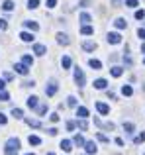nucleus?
I'll use <instances>...</instances> for the list:
<instances>
[{"instance_id":"obj_13","label":"nucleus","mask_w":145,"mask_h":155,"mask_svg":"<svg viewBox=\"0 0 145 155\" xmlns=\"http://www.w3.org/2000/svg\"><path fill=\"white\" fill-rule=\"evenodd\" d=\"M26 124L31 126V128H41V122L35 120V118H26Z\"/></svg>"},{"instance_id":"obj_3","label":"nucleus","mask_w":145,"mask_h":155,"mask_svg":"<svg viewBox=\"0 0 145 155\" xmlns=\"http://www.w3.org/2000/svg\"><path fill=\"white\" fill-rule=\"evenodd\" d=\"M108 43H112V45H118V43H122V35L116 34V31H110V34H108Z\"/></svg>"},{"instance_id":"obj_43","label":"nucleus","mask_w":145,"mask_h":155,"mask_svg":"<svg viewBox=\"0 0 145 155\" xmlns=\"http://www.w3.org/2000/svg\"><path fill=\"white\" fill-rule=\"evenodd\" d=\"M49 120H51V122H55V124H57V122H59V114H51V116H49Z\"/></svg>"},{"instance_id":"obj_22","label":"nucleus","mask_w":145,"mask_h":155,"mask_svg":"<svg viewBox=\"0 0 145 155\" xmlns=\"http://www.w3.org/2000/svg\"><path fill=\"white\" fill-rule=\"evenodd\" d=\"M110 73H112V77H122L124 75V69L122 67H112Z\"/></svg>"},{"instance_id":"obj_23","label":"nucleus","mask_w":145,"mask_h":155,"mask_svg":"<svg viewBox=\"0 0 145 155\" xmlns=\"http://www.w3.org/2000/svg\"><path fill=\"white\" fill-rule=\"evenodd\" d=\"M71 63H72V61H71V57H69V55H65V57L61 59V65H63V69H71Z\"/></svg>"},{"instance_id":"obj_34","label":"nucleus","mask_w":145,"mask_h":155,"mask_svg":"<svg viewBox=\"0 0 145 155\" xmlns=\"http://www.w3.org/2000/svg\"><path fill=\"white\" fill-rule=\"evenodd\" d=\"M72 141H75L76 145H84V143H86V141H84V137H82V136H75V140H72Z\"/></svg>"},{"instance_id":"obj_40","label":"nucleus","mask_w":145,"mask_h":155,"mask_svg":"<svg viewBox=\"0 0 145 155\" xmlns=\"http://www.w3.org/2000/svg\"><path fill=\"white\" fill-rule=\"evenodd\" d=\"M75 128H76V124H75V122H71V120L67 122V130H69V132H72Z\"/></svg>"},{"instance_id":"obj_2","label":"nucleus","mask_w":145,"mask_h":155,"mask_svg":"<svg viewBox=\"0 0 145 155\" xmlns=\"http://www.w3.org/2000/svg\"><path fill=\"white\" fill-rule=\"evenodd\" d=\"M75 83H76V87H84V84H86V77H84V73H82L80 67L75 69Z\"/></svg>"},{"instance_id":"obj_24","label":"nucleus","mask_w":145,"mask_h":155,"mask_svg":"<svg viewBox=\"0 0 145 155\" xmlns=\"http://www.w3.org/2000/svg\"><path fill=\"white\" fill-rule=\"evenodd\" d=\"M12 116H14L16 120H22V118H24V112L20 108H12Z\"/></svg>"},{"instance_id":"obj_48","label":"nucleus","mask_w":145,"mask_h":155,"mask_svg":"<svg viewBox=\"0 0 145 155\" xmlns=\"http://www.w3.org/2000/svg\"><path fill=\"white\" fill-rule=\"evenodd\" d=\"M49 136H57V128H51L49 130Z\"/></svg>"},{"instance_id":"obj_25","label":"nucleus","mask_w":145,"mask_h":155,"mask_svg":"<svg viewBox=\"0 0 145 155\" xmlns=\"http://www.w3.org/2000/svg\"><path fill=\"white\" fill-rule=\"evenodd\" d=\"M37 96H30V98H27V106H30V108H37Z\"/></svg>"},{"instance_id":"obj_6","label":"nucleus","mask_w":145,"mask_h":155,"mask_svg":"<svg viewBox=\"0 0 145 155\" xmlns=\"http://www.w3.org/2000/svg\"><path fill=\"white\" fill-rule=\"evenodd\" d=\"M106 87H108V81L106 79H96L94 81V88H98V91H104Z\"/></svg>"},{"instance_id":"obj_27","label":"nucleus","mask_w":145,"mask_h":155,"mask_svg":"<svg viewBox=\"0 0 145 155\" xmlns=\"http://www.w3.org/2000/svg\"><path fill=\"white\" fill-rule=\"evenodd\" d=\"M79 128L82 130V132H86V130H88V122L84 120V118H80V120H79Z\"/></svg>"},{"instance_id":"obj_39","label":"nucleus","mask_w":145,"mask_h":155,"mask_svg":"<svg viewBox=\"0 0 145 155\" xmlns=\"http://www.w3.org/2000/svg\"><path fill=\"white\" fill-rule=\"evenodd\" d=\"M135 18H137V20H143L145 18V10H137V12H135Z\"/></svg>"},{"instance_id":"obj_14","label":"nucleus","mask_w":145,"mask_h":155,"mask_svg":"<svg viewBox=\"0 0 145 155\" xmlns=\"http://www.w3.org/2000/svg\"><path fill=\"white\" fill-rule=\"evenodd\" d=\"M24 24H26V28H27V30H31V31H37V30H39V24H37V22H31V20H27V22H24Z\"/></svg>"},{"instance_id":"obj_50","label":"nucleus","mask_w":145,"mask_h":155,"mask_svg":"<svg viewBox=\"0 0 145 155\" xmlns=\"http://www.w3.org/2000/svg\"><path fill=\"white\" fill-rule=\"evenodd\" d=\"M4 87H6V84H4V81H0V91H2Z\"/></svg>"},{"instance_id":"obj_35","label":"nucleus","mask_w":145,"mask_h":155,"mask_svg":"<svg viewBox=\"0 0 145 155\" xmlns=\"http://www.w3.org/2000/svg\"><path fill=\"white\" fill-rule=\"evenodd\" d=\"M37 6H39V0H30L27 2V8H31V10H35Z\"/></svg>"},{"instance_id":"obj_31","label":"nucleus","mask_w":145,"mask_h":155,"mask_svg":"<svg viewBox=\"0 0 145 155\" xmlns=\"http://www.w3.org/2000/svg\"><path fill=\"white\" fill-rule=\"evenodd\" d=\"M126 6L127 8H137L139 6V0H126Z\"/></svg>"},{"instance_id":"obj_37","label":"nucleus","mask_w":145,"mask_h":155,"mask_svg":"<svg viewBox=\"0 0 145 155\" xmlns=\"http://www.w3.org/2000/svg\"><path fill=\"white\" fill-rule=\"evenodd\" d=\"M0 100H2V102H8V100H10V96H8L4 91H0Z\"/></svg>"},{"instance_id":"obj_36","label":"nucleus","mask_w":145,"mask_h":155,"mask_svg":"<svg viewBox=\"0 0 145 155\" xmlns=\"http://www.w3.org/2000/svg\"><path fill=\"white\" fill-rule=\"evenodd\" d=\"M96 140H98V141H102V143H108V137L104 136V134H96Z\"/></svg>"},{"instance_id":"obj_41","label":"nucleus","mask_w":145,"mask_h":155,"mask_svg":"<svg viewBox=\"0 0 145 155\" xmlns=\"http://www.w3.org/2000/svg\"><path fill=\"white\" fill-rule=\"evenodd\" d=\"M57 6V0H47V8H55Z\"/></svg>"},{"instance_id":"obj_38","label":"nucleus","mask_w":145,"mask_h":155,"mask_svg":"<svg viewBox=\"0 0 145 155\" xmlns=\"http://www.w3.org/2000/svg\"><path fill=\"white\" fill-rule=\"evenodd\" d=\"M45 112H47V106L45 104H43V106H37V114H39V116H43Z\"/></svg>"},{"instance_id":"obj_33","label":"nucleus","mask_w":145,"mask_h":155,"mask_svg":"<svg viewBox=\"0 0 145 155\" xmlns=\"http://www.w3.org/2000/svg\"><path fill=\"white\" fill-rule=\"evenodd\" d=\"M22 61H24L26 65H34V57H31V55H24Z\"/></svg>"},{"instance_id":"obj_16","label":"nucleus","mask_w":145,"mask_h":155,"mask_svg":"<svg viewBox=\"0 0 145 155\" xmlns=\"http://www.w3.org/2000/svg\"><path fill=\"white\" fill-rule=\"evenodd\" d=\"M20 38H22V41H26V43L34 41V35H31L30 31H22V34H20Z\"/></svg>"},{"instance_id":"obj_1","label":"nucleus","mask_w":145,"mask_h":155,"mask_svg":"<svg viewBox=\"0 0 145 155\" xmlns=\"http://www.w3.org/2000/svg\"><path fill=\"white\" fill-rule=\"evenodd\" d=\"M18 151H20V140H16V137H10V140L6 141L4 153H6V155H16Z\"/></svg>"},{"instance_id":"obj_42","label":"nucleus","mask_w":145,"mask_h":155,"mask_svg":"<svg viewBox=\"0 0 145 155\" xmlns=\"http://www.w3.org/2000/svg\"><path fill=\"white\" fill-rule=\"evenodd\" d=\"M6 122H8V120H6V116L0 112V126H6Z\"/></svg>"},{"instance_id":"obj_26","label":"nucleus","mask_w":145,"mask_h":155,"mask_svg":"<svg viewBox=\"0 0 145 155\" xmlns=\"http://www.w3.org/2000/svg\"><path fill=\"white\" fill-rule=\"evenodd\" d=\"M2 10H6V12L14 10V2H12V0H6V2L2 4Z\"/></svg>"},{"instance_id":"obj_52","label":"nucleus","mask_w":145,"mask_h":155,"mask_svg":"<svg viewBox=\"0 0 145 155\" xmlns=\"http://www.w3.org/2000/svg\"><path fill=\"white\" fill-rule=\"evenodd\" d=\"M26 155H35V153H26Z\"/></svg>"},{"instance_id":"obj_32","label":"nucleus","mask_w":145,"mask_h":155,"mask_svg":"<svg viewBox=\"0 0 145 155\" xmlns=\"http://www.w3.org/2000/svg\"><path fill=\"white\" fill-rule=\"evenodd\" d=\"M67 106H71V108H76V98H75V96H69V98H67Z\"/></svg>"},{"instance_id":"obj_29","label":"nucleus","mask_w":145,"mask_h":155,"mask_svg":"<svg viewBox=\"0 0 145 155\" xmlns=\"http://www.w3.org/2000/svg\"><path fill=\"white\" fill-rule=\"evenodd\" d=\"M143 141H145V132H141V134H139V136H135V140H134V143H143Z\"/></svg>"},{"instance_id":"obj_44","label":"nucleus","mask_w":145,"mask_h":155,"mask_svg":"<svg viewBox=\"0 0 145 155\" xmlns=\"http://www.w3.org/2000/svg\"><path fill=\"white\" fill-rule=\"evenodd\" d=\"M6 28H8L6 20H2V18H0V30H6Z\"/></svg>"},{"instance_id":"obj_8","label":"nucleus","mask_w":145,"mask_h":155,"mask_svg":"<svg viewBox=\"0 0 145 155\" xmlns=\"http://www.w3.org/2000/svg\"><path fill=\"white\" fill-rule=\"evenodd\" d=\"M96 110H98L100 114H108V112H110V106L104 104V102H96Z\"/></svg>"},{"instance_id":"obj_18","label":"nucleus","mask_w":145,"mask_h":155,"mask_svg":"<svg viewBox=\"0 0 145 155\" xmlns=\"http://www.w3.org/2000/svg\"><path fill=\"white\" fill-rule=\"evenodd\" d=\"M124 130H126V134H127V136H134L135 126H134V124H130V122H126V124H124Z\"/></svg>"},{"instance_id":"obj_4","label":"nucleus","mask_w":145,"mask_h":155,"mask_svg":"<svg viewBox=\"0 0 145 155\" xmlns=\"http://www.w3.org/2000/svg\"><path fill=\"white\" fill-rule=\"evenodd\" d=\"M57 88H59L57 83H55V81H51V83L47 84V88H45V94H47V96H53L55 92H57Z\"/></svg>"},{"instance_id":"obj_20","label":"nucleus","mask_w":145,"mask_h":155,"mask_svg":"<svg viewBox=\"0 0 145 155\" xmlns=\"http://www.w3.org/2000/svg\"><path fill=\"white\" fill-rule=\"evenodd\" d=\"M122 94L124 96H131V94H134V88H131L130 84H124V87H122Z\"/></svg>"},{"instance_id":"obj_12","label":"nucleus","mask_w":145,"mask_h":155,"mask_svg":"<svg viewBox=\"0 0 145 155\" xmlns=\"http://www.w3.org/2000/svg\"><path fill=\"white\" fill-rule=\"evenodd\" d=\"M84 149H86V153H96V143L94 141H86V143H84Z\"/></svg>"},{"instance_id":"obj_47","label":"nucleus","mask_w":145,"mask_h":155,"mask_svg":"<svg viewBox=\"0 0 145 155\" xmlns=\"http://www.w3.org/2000/svg\"><path fill=\"white\" fill-rule=\"evenodd\" d=\"M116 145H120V147L124 145V140H122V137H116Z\"/></svg>"},{"instance_id":"obj_19","label":"nucleus","mask_w":145,"mask_h":155,"mask_svg":"<svg viewBox=\"0 0 145 155\" xmlns=\"http://www.w3.org/2000/svg\"><path fill=\"white\" fill-rule=\"evenodd\" d=\"M88 65H90L94 71H100V69H102V63H100L98 59H90V61H88Z\"/></svg>"},{"instance_id":"obj_9","label":"nucleus","mask_w":145,"mask_h":155,"mask_svg":"<svg viewBox=\"0 0 145 155\" xmlns=\"http://www.w3.org/2000/svg\"><path fill=\"white\" fill-rule=\"evenodd\" d=\"M80 34H82V35H92V34H94V30H92V26H88V24H82Z\"/></svg>"},{"instance_id":"obj_49","label":"nucleus","mask_w":145,"mask_h":155,"mask_svg":"<svg viewBox=\"0 0 145 155\" xmlns=\"http://www.w3.org/2000/svg\"><path fill=\"white\" fill-rule=\"evenodd\" d=\"M88 4H90V0H82V2H80V6L84 8V6H88Z\"/></svg>"},{"instance_id":"obj_7","label":"nucleus","mask_w":145,"mask_h":155,"mask_svg":"<svg viewBox=\"0 0 145 155\" xmlns=\"http://www.w3.org/2000/svg\"><path fill=\"white\" fill-rule=\"evenodd\" d=\"M57 41L61 43V45H69L71 39H69V35H67V34H57Z\"/></svg>"},{"instance_id":"obj_51","label":"nucleus","mask_w":145,"mask_h":155,"mask_svg":"<svg viewBox=\"0 0 145 155\" xmlns=\"http://www.w3.org/2000/svg\"><path fill=\"white\" fill-rule=\"evenodd\" d=\"M141 51H143V53H145V43H143V45H141Z\"/></svg>"},{"instance_id":"obj_30","label":"nucleus","mask_w":145,"mask_h":155,"mask_svg":"<svg viewBox=\"0 0 145 155\" xmlns=\"http://www.w3.org/2000/svg\"><path fill=\"white\" fill-rule=\"evenodd\" d=\"M90 14H86V12H82V14H80V22H82V24H88V22H90Z\"/></svg>"},{"instance_id":"obj_10","label":"nucleus","mask_w":145,"mask_h":155,"mask_svg":"<svg viewBox=\"0 0 145 155\" xmlns=\"http://www.w3.org/2000/svg\"><path fill=\"white\" fill-rule=\"evenodd\" d=\"M45 45H41V43H35V45H34V53H35V55H45Z\"/></svg>"},{"instance_id":"obj_53","label":"nucleus","mask_w":145,"mask_h":155,"mask_svg":"<svg viewBox=\"0 0 145 155\" xmlns=\"http://www.w3.org/2000/svg\"><path fill=\"white\" fill-rule=\"evenodd\" d=\"M47 155H55V153H47Z\"/></svg>"},{"instance_id":"obj_45","label":"nucleus","mask_w":145,"mask_h":155,"mask_svg":"<svg viewBox=\"0 0 145 155\" xmlns=\"http://www.w3.org/2000/svg\"><path fill=\"white\" fill-rule=\"evenodd\" d=\"M137 35L143 39V41H145V30H143V28H141V30H137Z\"/></svg>"},{"instance_id":"obj_54","label":"nucleus","mask_w":145,"mask_h":155,"mask_svg":"<svg viewBox=\"0 0 145 155\" xmlns=\"http://www.w3.org/2000/svg\"><path fill=\"white\" fill-rule=\"evenodd\" d=\"M143 63H145V61H143Z\"/></svg>"},{"instance_id":"obj_15","label":"nucleus","mask_w":145,"mask_h":155,"mask_svg":"<svg viewBox=\"0 0 145 155\" xmlns=\"http://www.w3.org/2000/svg\"><path fill=\"white\" fill-rule=\"evenodd\" d=\"M82 49L84 51H94L96 49V43L94 41H82Z\"/></svg>"},{"instance_id":"obj_21","label":"nucleus","mask_w":145,"mask_h":155,"mask_svg":"<svg viewBox=\"0 0 145 155\" xmlns=\"http://www.w3.org/2000/svg\"><path fill=\"white\" fill-rule=\"evenodd\" d=\"M114 26L118 28V30H124V28L127 26V22H126V20H124V18H118V20H116V22H114Z\"/></svg>"},{"instance_id":"obj_5","label":"nucleus","mask_w":145,"mask_h":155,"mask_svg":"<svg viewBox=\"0 0 145 155\" xmlns=\"http://www.w3.org/2000/svg\"><path fill=\"white\" fill-rule=\"evenodd\" d=\"M30 65H26V63H18L16 65V73H18V75H27V73H30Z\"/></svg>"},{"instance_id":"obj_17","label":"nucleus","mask_w":145,"mask_h":155,"mask_svg":"<svg viewBox=\"0 0 145 155\" xmlns=\"http://www.w3.org/2000/svg\"><path fill=\"white\" fill-rule=\"evenodd\" d=\"M76 116H79V118H86L88 116V110L84 108V106H76Z\"/></svg>"},{"instance_id":"obj_28","label":"nucleus","mask_w":145,"mask_h":155,"mask_svg":"<svg viewBox=\"0 0 145 155\" xmlns=\"http://www.w3.org/2000/svg\"><path fill=\"white\" fill-rule=\"evenodd\" d=\"M27 141H30L31 145H39V143H41V140H39L37 136H30V137H27Z\"/></svg>"},{"instance_id":"obj_46","label":"nucleus","mask_w":145,"mask_h":155,"mask_svg":"<svg viewBox=\"0 0 145 155\" xmlns=\"http://www.w3.org/2000/svg\"><path fill=\"white\" fill-rule=\"evenodd\" d=\"M124 61H126V65H131L134 61H131V57L130 55H124Z\"/></svg>"},{"instance_id":"obj_11","label":"nucleus","mask_w":145,"mask_h":155,"mask_svg":"<svg viewBox=\"0 0 145 155\" xmlns=\"http://www.w3.org/2000/svg\"><path fill=\"white\" fill-rule=\"evenodd\" d=\"M72 143H75V141H69V140H63V141H61V149H63V151H67V153H69L71 149H72Z\"/></svg>"}]
</instances>
